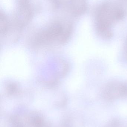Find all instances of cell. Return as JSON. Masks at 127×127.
Masks as SVG:
<instances>
[{"mask_svg": "<svg viewBox=\"0 0 127 127\" xmlns=\"http://www.w3.org/2000/svg\"><path fill=\"white\" fill-rule=\"evenodd\" d=\"M20 127V126H16V127Z\"/></svg>", "mask_w": 127, "mask_h": 127, "instance_id": "cell-5", "label": "cell"}, {"mask_svg": "<svg viewBox=\"0 0 127 127\" xmlns=\"http://www.w3.org/2000/svg\"><path fill=\"white\" fill-rule=\"evenodd\" d=\"M107 127H124L120 122L117 119H115L112 120L109 122Z\"/></svg>", "mask_w": 127, "mask_h": 127, "instance_id": "cell-4", "label": "cell"}, {"mask_svg": "<svg viewBox=\"0 0 127 127\" xmlns=\"http://www.w3.org/2000/svg\"><path fill=\"white\" fill-rule=\"evenodd\" d=\"M125 11L122 7L112 1H107L96 9L95 18L97 30L104 37H111L112 24L124 18Z\"/></svg>", "mask_w": 127, "mask_h": 127, "instance_id": "cell-1", "label": "cell"}, {"mask_svg": "<svg viewBox=\"0 0 127 127\" xmlns=\"http://www.w3.org/2000/svg\"><path fill=\"white\" fill-rule=\"evenodd\" d=\"M125 0L126 1H127V0Z\"/></svg>", "mask_w": 127, "mask_h": 127, "instance_id": "cell-6", "label": "cell"}, {"mask_svg": "<svg viewBox=\"0 0 127 127\" xmlns=\"http://www.w3.org/2000/svg\"><path fill=\"white\" fill-rule=\"evenodd\" d=\"M43 121L41 118L36 116L34 118L33 124L35 127H42L43 125Z\"/></svg>", "mask_w": 127, "mask_h": 127, "instance_id": "cell-3", "label": "cell"}, {"mask_svg": "<svg viewBox=\"0 0 127 127\" xmlns=\"http://www.w3.org/2000/svg\"><path fill=\"white\" fill-rule=\"evenodd\" d=\"M65 3L70 13L74 16L83 15L88 9L87 0H65Z\"/></svg>", "mask_w": 127, "mask_h": 127, "instance_id": "cell-2", "label": "cell"}]
</instances>
